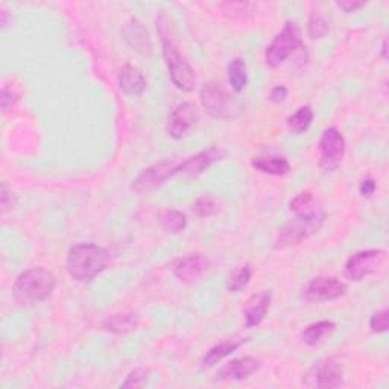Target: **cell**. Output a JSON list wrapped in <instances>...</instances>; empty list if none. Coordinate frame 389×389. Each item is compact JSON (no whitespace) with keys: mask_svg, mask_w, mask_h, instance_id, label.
Wrapping results in <instances>:
<instances>
[{"mask_svg":"<svg viewBox=\"0 0 389 389\" xmlns=\"http://www.w3.org/2000/svg\"><path fill=\"white\" fill-rule=\"evenodd\" d=\"M198 120V108L190 102L179 103V105L172 111L166 124L168 134L179 140L183 138L190 129H192Z\"/></svg>","mask_w":389,"mask_h":389,"instance_id":"12","label":"cell"},{"mask_svg":"<svg viewBox=\"0 0 389 389\" xmlns=\"http://www.w3.org/2000/svg\"><path fill=\"white\" fill-rule=\"evenodd\" d=\"M251 274L253 272H251V267H249V266L240 267L239 271H236L235 274L230 277L228 284H227L228 291L233 292V293H239L240 291H244L248 286L249 280H251Z\"/></svg>","mask_w":389,"mask_h":389,"instance_id":"26","label":"cell"},{"mask_svg":"<svg viewBox=\"0 0 389 389\" xmlns=\"http://www.w3.org/2000/svg\"><path fill=\"white\" fill-rule=\"evenodd\" d=\"M335 328H336V325L332 321H319L315 324H310L309 327L304 328V330H302L301 341L306 345L314 347V345L325 339L327 336H330L335 332Z\"/></svg>","mask_w":389,"mask_h":389,"instance_id":"21","label":"cell"},{"mask_svg":"<svg viewBox=\"0 0 389 389\" xmlns=\"http://www.w3.org/2000/svg\"><path fill=\"white\" fill-rule=\"evenodd\" d=\"M223 157H226V151H222L219 148H209L205 151L198 152L196 155L187 159L186 161H181L177 169V174H183L187 177H198L201 175L207 168H210L213 163L222 160Z\"/></svg>","mask_w":389,"mask_h":389,"instance_id":"13","label":"cell"},{"mask_svg":"<svg viewBox=\"0 0 389 389\" xmlns=\"http://www.w3.org/2000/svg\"><path fill=\"white\" fill-rule=\"evenodd\" d=\"M312 120H314V110L310 107H301L288 119V126L293 134H301L310 126Z\"/></svg>","mask_w":389,"mask_h":389,"instance_id":"23","label":"cell"},{"mask_svg":"<svg viewBox=\"0 0 389 389\" xmlns=\"http://www.w3.org/2000/svg\"><path fill=\"white\" fill-rule=\"evenodd\" d=\"M328 22L323 15L315 14L309 20V36L312 38H321L328 32Z\"/></svg>","mask_w":389,"mask_h":389,"instance_id":"28","label":"cell"},{"mask_svg":"<svg viewBox=\"0 0 389 389\" xmlns=\"http://www.w3.org/2000/svg\"><path fill=\"white\" fill-rule=\"evenodd\" d=\"M345 292H347V286L341 280L333 279V277H318L309 283L306 298L312 302H325L344 297Z\"/></svg>","mask_w":389,"mask_h":389,"instance_id":"11","label":"cell"},{"mask_svg":"<svg viewBox=\"0 0 389 389\" xmlns=\"http://www.w3.org/2000/svg\"><path fill=\"white\" fill-rule=\"evenodd\" d=\"M149 380V371L145 368H137L133 373H129L125 382L122 383L124 388H142Z\"/></svg>","mask_w":389,"mask_h":389,"instance_id":"29","label":"cell"},{"mask_svg":"<svg viewBox=\"0 0 389 389\" xmlns=\"http://www.w3.org/2000/svg\"><path fill=\"white\" fill-rule=\"evenodd\" d=\"M163 58L169 76L179 90L192 91L196 85V75L186 59L179 55L175 45L169 40L163 41Z\"/></svg>","mask_w":389,"mask_h":389,"instance_id":"6","label":"cell"},{"mask_svg":"<svg viewBox=\"0 0 389 389\" xmlns=\"http://www.w3.org/2000/svg\"><path fill=\"white\" fill-rule=\"evenodd\" d=\"M253 168L263 172L267 175H286L291 170V166L286 159L279 157V155H260L253 160Z\"/></svg>","mask_w":389,"mask_h":389,"instance_id":"18","label":"cell"},{"mask_svg":"<svg viewBox=\"0 0 389 389\" xmlns=\"http://www.w3.org/2000/svg\"><path fill=\"white\" fill-rule=\"evenodd\" d=\"M338 6L342 8L345 13H353V11L359 10V8L365 6V2H351V0H350V2H339Z\"/></svg>","mask_w":389,"mask_h":389,"instance_id":"35","label":"cell"},{"mask_svg":"<svg viewBox=\"0 0 389 389\" xmlns=\"http://www.w3.org/2000/svg\"><path fill=\"white\" fill-rule=\"evenodd\" d=\"M110 253L94 244H78L68 249L67 271L78 281H90L107 270Z\"/></svg>","mask_w":389,"mask_h":389,"instance_id":"1","label":"cell"},{"mask_svg":"<svg viewBox=\"0 0 389 389\" xmlns=\"http://www.w3.org/2000/svg\"><path fill=\"white\" fill-rule=\"evenodd\" d=\"M209 270V260L203 254H190L177 263L175 277L183 283H195Z\"/></svg>","mask_w":389,"mask_h":389,"instance_id":"14","label":"cell"},{"mask_svg":"<svg viewBox=\"0 0 389 389\" xmlns=\"http://www.w3.org/2000/svg\"><path fill=\"white\" fill-rule=\"evenodd\" d=\"M319 166L325 172H332L341 166L345 155V140L339 129L328 128L319 140Z\"/></svg>","mask_w":389,"mask_h":389,"instance_id":"8","label":"cell"},{"mask_svg":"<svg viewBox=\"0 0 389 389\" xmlns=\"http://www.w3.org/2000/svg\"><path fill=\"white\" fill-rule=\"evenodd\" d=\"M119 87L124 93L138 96L146 89V80L143 73L131 64H125L119 72Z\"/></svg>","mask_w":389,"mask_h":389,"instance_id":"17","label":"cell"},{"mask_svg":"<svg viewBox=\"0 0 389 389\" xmlns=\"http://www.w3.org/2000/svg\"><path fill=\"white\" fill-rule=\"evenodd\" d=\"M201 103L207 113L214 119H235L244 111L240 101L231 96L222 84L214 81L203 85Z\"/></svg>","mask_w":389,"mask_h":389,"instance_id":"4","label":"cell"},{"mask_svg":"<svg viewBox=\"0 0 389 389\" xmlns=\"http://www.w3.org/2000/svg\"><path fill=\"white\" fill-rule=\"evenodd\" d=\"M344 382V369L341 364L327 359L315 364L304 377V385L309 388H338Z\"/></svg>","mask_w":389,"mask_h":389,"instance_id":"10","label":"cell"},{"mask_svg":"<svg viewBox=\"0 0 389 389\" xmlns=\"http://www.w3.org/2000/svg\"><path fill=\"white\" fill-rule=\"evenodd\" d=\"M219 212V205L210 195H203L198 198L193 204V213L200 218H210V216Z\"/></svg>","mask_w":389,"mask_h":389,"instance_id":"25","label":"cell"},{"mask_svg":"<svg viewBox=\"0 0 389 389\" xmlns=\"http://www.w3.org/2000/svg\"><path fill=\"white\" fill-rule=\"evenodd\" d=\"M57 286L55 275L45 267L22 272L13 286V295L22 306H34L52 297Z\"/></svg>","mask_w":389,"mask_h":389,"instance_id":"2","label":"cell"},{"mask_svg":"<svg viewBox=\"0 0 389 389\" xmlns=\"http://www.w3.org/2000/svg\"><path fill=\"white\" fill-rule=\"evenodd\" d=\"M258 368H260V362H258L256 358L251 356L239 358L228 362L226 367H222L219 369L218 377L221 380H244L257 373Z\"/></svg>","mask_w":389,"mask_h":389,"instance_id":"16","label":"cell"},{"mask_svg":"<svg viewBox=\"0 0 389 389\" xmlns=\"http://www.w3.org/2000/svg\"><path fill=\"white\" fill-rule=\"evenodd\" d=\"M179 160L177 159H166L160 163L152 164L151 168L145 169L131 184V189L135 193H149L157 190L160 186L164 184V181L170 177L177 175V169L179 166Z\"/></svg>","mask_w":389,"mask_h":389,"instance_id":"7","label":"cell"},{"mask_svg":"<svg viewBox=\"0 0 389 389\" xmlns=\"http://www.w3.org/2000/svg\"><path fill=\"white\" fill-rule=\"evenodd\" d=\"M286 98H288V89L283 87V85H277V87H274L270 93V99L275 103H280Z\"/></svg>","mask_w":389,"mask_h":389,"instance_id":"32","label":"cell"},{"mask_svg":"<svg viewBox=\"0 0 389 389\" xmlns=\"http://www.w3.org/2000/svg\"><path fill=\"white\" fill-rule=\"evenodd\" d=\"M244 342H245V339H228V341H223L218 345H214L213 348H210L205 353V356L203 359V367L210 368V367L216 365L222 359L230 356L231 353H235Z\"/></svg>","mask_w":389,"mask_h":389,"instance_id":"20","label":"cell"},{"mask_svg":"<svg viewBox=\"0 0 389 389\" xmlns=\"http://www.w3.org/2000/svg\"><path fill=\"white\" fill-rule=\"evenodd\" d=\"M325 214L323 210H315L312 213L295 214V218L284 223L277 237L275 248H289L301 244L302 240L310 237L323 227Z\"/></svg>","mask_w":389,"mask_h":389,"instance_id":"3","label":"cell"},{"mask_svg":"<svg viewBox=\"0 0 389 389\" xmlns=\"http://www.w3.org/2000/svg\"><path fill=\"white\" fill-rule=\"evenodd\" d=\"M388 310H382V312H377L369 319V327L373 333H385L388 330Z\"/></svg>","mask_w":389,"mask_h":389,"instance_id":"30","label":"cell"},{"mask_svg":"<svg viewBox=\"0 0 389 389\" xmlns=\"http://www.w3.org/2000/svg\"><path fill=\"white\" fill-rule=\"evenodd\" d=\"M271 306V293L262 291L257 292L254 295L248 298L247 304L244 307V316H245V324L248 328L257 327L260 324L266 314L270 312Z\"/></svg>","mask_w":389,"mask_h":389,"instance_id":"15","label":"cell"},{"mask_svg":"<svg viewBox=\"0 0 389 389\" xmlns=\"http://www.w3.org/2000/svg\"><path fill=\"white\" fill-rule=\"evenodd\" d=\"M103 330L111 332L115 335H128L135 330L137 327V316L133 314H117L105 318L102 321Z\"/></svg>","mask_w":389,"mask_h":389,"instance_id":"19","label":"cell"},{"mask_svg":"<svg viewBox=\"0 0 389 389\" xmlns=\"http://www.w3.org/2000/svg\"><path fill=\"white\" fill-rule=\"evenodd\" d=\"M376 189H377L376 181L373 178H367V179H364L360 183V189L359 190H360V193L364 195V196H371V195L376 192Z\"/></svg>","mask_w":389,"mask_h":389,"instance_id":"33","label":"cell"},{"mask_svg":"<svg viewBox=\"0 0 389 389\" xmlns=\"http://www.w3.org/2000/svg\"><path fill=\"white\" fill-rule=\"evenodd\" d=\"M14 203H15V200H14L13 190L8 189V186L3 183L2 190H0V207H2L0 212H2V214H5L10 209H13Z\"/></svg>","mask_w":389,"mask_h":389,"instance_id":"31","label":"cell"},{"mask_svg":"<svg viewBox=\"0 0 389 389\" xmlns=\"http://www.w3.org/2000/svg\"><path fill=\"white\" fill-rule=\"evenodd\" d=\"M386 253L382 249H367L351 256L345 263V275L353 281H360L376 272L385 262Z\"/></svg>","mask_w":389,"mask_h":389,"instance_id":"9","label":"cell"},{"mask_svg":"<svg viewBox=\"0 0 389 389\" xmlns=\"http://www.w3.org/2000/svg\"><path fill=\"white\" fill-rule=\"evenodd\" d=\"M291 210L295 213V214H304V213H312L316 209L315 205V200L312 193L304 192V193H300L297 195L293 200L291 201Z\"/></svg>","mask_w":389,"mask_h":389,"instance_id":"27","label":"cell"},{"mask_svg":"<svg viewBox=\"0 0 389 389\" xmlns=\"http://www.w3.org/2000/svg\"><path fill=\"white\" fill-rule=\"evenodd\" d=\"M382 54H383V58H386V41H383V47H382Z\"/></svg>","mask_w":389,"mask_h":389,"instance_id":"36","label":"cell"},{"mask_svg":"<svg viewBox=\"0 0 389 389\" xmlns=\"http://www.w3.org/2000/svg\"><path fill=\"white\" fill-rule=\"evenodd\" d=\"M301 46V31L295 22H288L265 52V61L270 67H279Z\"/></svg>","mask_w":389,"mask_h":389,"instance_id":"5","label":"cell"},{"mask_svg":"<svg viewBox=\"0 0 389 389\" xmlns=\"http://www.w3.org/2000/svg\"><path fill=\"white\" fill-rule=\"evenodd\" d=\"M159 221L163 226V228L170 233H181L186 226H187V219L186 216L178 212V210H164L159 214Z\"/></svg>","mask_w":389,"mask_h":389,"instance_id":"24","label":"cell"},{"mask_svg":"<svg viewBox=\"0 0 389 389\" xmlns=\"http://www.w3.org/2000/svg\"><path fill=\"white\" fill-rule=\"evenodd\" d=\"M228 73V82L231 85V89L236 93L244 91L248 82V75H247V64L242 58H235L228 64L227 68Z\"/></svg>","mask_w":389,"mask_h":389,"instance_id":"22","label":"cell"},{"mask_svg":"<svg viewBox=\"0 0 389 389\" xmlns=\"http://www.w3.org/2000/svg\"><path fill=\"white\" fill-rule=\"evenodd\" d=\"M17 101V94L13 91H8L6 89L2 90V108L8 110L10 107H14V103Z\"/></svg>","mask_w":389,"mask_h":389,"instance_id":"34","label":"cell"}]
</instances>
